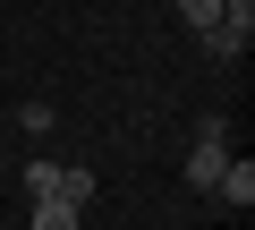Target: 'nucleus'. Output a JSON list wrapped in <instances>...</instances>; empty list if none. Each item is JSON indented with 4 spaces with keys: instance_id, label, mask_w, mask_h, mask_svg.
Instances as JSON below:
<instances>
[{
    "instance_id": "1",
    "label": "nucleus",
    "mask_w": 255,
    "mask_h": 230,
    "mask_svg": "<svg viewBox=\"0 0 255 230\" xmlns=\"http://www.w3.org/2000/svg\"><path fill=\"white\" fill-rule=\"evenodd\" d=\"M247 43H255V0H221V17L204 26V51L213 60H247Z\"/></svg>"
},
{
    "instance_id": "2",
    "label": "nucleus",
    "mask_w": 255,
    "mask_h": 230,
    "mask_svg": "<svg viewBox=\"0 0 255 230\" xmlns=\"http://www.w3.org/2000/svg\"><path fill=\"white\" fill-rule=\"evenodd\" d=\"M213 196H221L230 213H247V205H255V162H238V154H230V162H221V179H213Z\"/></svg>"
},
{
    "instance_id": "3",
    "label": "nucleus",
    "mask_w": 255,
    "mask_h": 230,
    "mask_svg": "<svg viewBox=\"0 0 255 230\" xmlns=\"http://www.w3.org/2000/svg\"><path fill=\"white\" fill-rule=\"evenodd\" d=\"M221 162H230V145H221V137H196V154H187V188H204V196H213Z\"/></svg>"
},
{
    "instance_id": "4",
    "label": "nucleus",
    "mask_w": 255,
    "mask_h": 230,
    "mask_svg": "<svg viewBox=\"0 0 255 230\" xmlns=\"http://www.w3.org/2000/svg\"><path fill=\"white\" fill-rule=\"evenodd\" d=\"M77 213L85 205H68V196H34V230H77Z\"/></svg>"
},
{
    "instance_id": "5",
    "label": "nucleus",
    "mask_w": 255,
    "mask_h": 230,
    "mask_svg": "<svg viewBox=\"0 0 255 230\" xmlns=\"http://www.w3.org/2000/svg\"><path fill=\"white\" fill-rule=\"evenodd\" d=\"M51 196H68V205H85V196H94V171H85V162H60V188H51Z\"/></svg>"
},
{
    "instance_id": "6",
    "label": "nucleus",
    "mask_w": 255,
    "mask_h": 230,
    "mask_svg": "<svg viewBox=\"0 0 255 230\" xmlns=\"http://www.w3.org/2000/svg\"><path fill=\"white\" fill-rule=\"evenodd\" d=\"M213 17H221V0H179V26H196V34H204Z\"/></svg>"
},
{
    "instance_id": "7",
    "label": "nucleus",
    "mask_w": 255,
    "mask_h": 230,
    "mask_svg": "<svg viewBox=\"0 0 255 230\" xmlns=\"http://www.w3.org/2000/svg\"><path fill=\"white\" fill-rule=\"evenodd\" d=\"M60 188V162H26V196H51Z\"/></svg>"
}]
</instances>
